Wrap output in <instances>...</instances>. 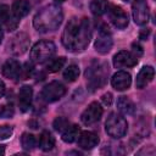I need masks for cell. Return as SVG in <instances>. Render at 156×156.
<instances>
[{"mask_svg":"<svg viewBox=\"0 0 156 156\" xmlns=\"http://www.w3.org/2000/svg\"><path fill=\"white\" fill-rule=\"evenodd\" d=\"M91 39V28L89 20L73 17L66 26L62 34L63 46L73 52L83 51L87 49Z\"/></svg>","mask_w":156,"mask_h":156,"instance_id":"1","label":"cell"},{"mask_svg":"<svg viewBox=\"0 0 156 156\" xmlns=\"http://www.w3.org/2000/svg\"><path fill=\"white\" fill-rule=\"evenodd\" d=\"M63 20L62 9L57 5H48L43 7L33 18V26L38 32L46 33L60 27Z\"/></svg>","mask_w":156,"mask_h":156,"instance_id":"2","label":"cell"},{"mask_svg":"<svg viewBox=\"0 0 156 156\" xmlns=\"http://www.w3.org/2000/svg\"><path fill=\"white\" fill-rule=\"evenodd\" d=\"M108 74V69L105 63L94 61L85 71V78L91 90L100 89L105 83Z\"/></svg>","mask_w":156,"mask_h":156,"instance_id":"3","label":"cell"},{"mask_svg":"<svg viewBox=\"0 0 156 156\" xmlns=\"http://www.w3.org/2000/svg\"><path fill=\"white\" fill-rule=\"evenodd\" d=\"M56 46L50 40H40L30 49V58L35 63H44L55 55Z\"/></svg>","mask_w":156,"mask_h":156,"instance_id":"4","label":"cell"},{"mask_svg":"<svg viewBox=\"0 0 156 156\" xmlns=\"http://www.w3.org/2000/svg\"><path fill=\"white\" fill-rule=\"evenodd\" d=\"M105 129L110 136L116 138V139L122 138L124 136L128 129L127 119L117 112H111L105 122Z\"/></svg>","mask_w":156,"mask_h":156,"instance_id":"5","label":"cell"},{"mask_svg":"<svg viewBox=\"0 0 156 156\" xmlns=\"http://www.w3.org/2000/svg\"><path fill=\"white\" fill-rule=\"evenodd\" d=\"M66 94V87L57 82V80H54V82H50L49 84H46L43 90H41V98L43 100H45L46 102H54V101H57L60 100L63 95Z\"/></svg>","mask_w":156,"mask_h":156,"instance_id":"6","label":"cell"},{"mask_svg":"<svg viewBox=\"0 0 156 156\" xmlns=\"http://www.w3.org/2000/svg\"><path fill=\"white\" fill-rule=\"evenodd\" d=\"M132 15L136 24L139 26L146 24L150 17V11L146 0H134L132 4Z\"/></svg>","mask_w":156,"mask_h":156,"instance_id":"7","label":"cell"},{"mask_svg":"<svg viewBox=\"0 0 156 156\" xmlns=\"http://www.w3.org/2000/svg\"><path fill=\"white\" fill-rule=\"evenodd\" d=\"M112 48V35L107 26H101L99 29V35L95 40V50L99 54H107Z\"/></svg>","mask_w":156,"mask_h":156,"instance_id":"8","label":"cell"},{"mask_svg":"<svg viewBox=\"0 0 156 156\" xmlns=\"http://www.w3.org/2000/svg\"><path fill=\"white\" fill-rule=\"evenodd\" d=\"M28 48H29V37L23 32L15 34L9 41V49L11 54L17 55V56L23 55L28 50Z\"/></svg>","mask_w":156,"mask_h":156,"instance_id":"9","label":"cell"},{"mask_svg":"<svg viewBox=\"0 0 156 156\" xmlns=\"http://www.w3.org/2000/svg\"><path fill=\"white\" fill-rule=\"evenodd\" d=\"M102 112L104 111H102V107H101L100 102L94 101V102H90L88 105V107L83 111V113L80 116V119L85 126H90V124L98 122L101 118Z\"/></svg>","mask_w":156,"mask_h":156,"instance_id":"10","label":"cell"},{"mask_svg":"<svg viewBox=\"0 0 156 156\" xmlns=\"http://www.w3.org/2000/svg\"><path fill=\"white\" fill-rule=\"evenodd\" d=\"M107 12H108V17H110L111 22H112L117 28L124 29V28L128 26L129 17H128L127 12H126L121 6L111 5V6H108Z\"/></svg>","mask_w":156,"mask_h":156,"instance_id":"11","label":"cell"},{"mask_svg":"<svg viewBox=\"0 0 156 156\" xmlns=\"http://www.w3.org/2000/svg\"><path fill=\"white\" fill-rule=\"evenodd\" d=\"M113 66L116 68H124V67H133L138 63V57L134 56L133 52L127 51V50H121L118 51L113 58H112Z\"/></svg>","mask_w":156,"mask_h":156,"instance_id":"12","label":"cell"},{"mask_svg":"<svg viewBox=\"0 0 156 156\" xmlns=\"http://www.w3.org/2000/svg\"><path fill=\"white\" fill-rule=\"evenodd\" d=\"M111 84L118 91L127 90L132 84V76H130V73H128L126 71H119L113 74L112 79H111Z\"/></svg>","mask_w":156,"mask_h":156,"instance_id":"13","label":"cell"},{"mask_svg":"<svg viewBox=\"0 0 156 156\" xmlns=\"http://www.w3.org/2000/svg\"><path fill=\"white\" fill-rule=\"evenodd\" d=\"M78 146L84 150H90L99 144V136L93 132H80L78 135Z\"/></svg>","mask_w":156,"mask_h":156,"instance_id":"14","label":"cell"},{"mask_svg":"<svg viewBox=\"0 0 156 156\" xmlns=\"http://www.w3.org/2000/svg\"><path fill=\"white\" fill-rule=\"evenodd\" d=\"M32 98H33V89L29 85H23L18 91V107L22 112H26L29 110L32 105Z\"/></svg>","mask_w":156,"mask_h":156,"instance_id":"15","label":"cell"},{"mask_svg":"<svg viewBox=\"0 0 156 156\" xmlns=\"http://www.w3.org/2000/svg\"><path fill=\"white\" fill-rule=\"evenodd\" d=\"M154 76H155V69L151 67V66H144L138 76H136V80H135V87L138 89H143L145 88L152 79H154Z\"/></svg>","mask_w":156,"mask_h":156,"instance_id":"16","label":"cell"},{"mask_svg":"<svg viewBox=\"0 0 156 156\" xmlns=\"http://www.w3.org/2000/svg\"><path fill=\"white\" fill-rule=\"evenodd\" d=\"M21 74V65L18 61L10 58L2 66V76L9 79H18Z\"/></svg>","mask_w":156,"mask_h":156,"instance_id":"17","label":"cell"},{"mask_svg":"<svg viewBox=\"0 0 156 156\" xmlns=\"http://www.w3.org/2000/svg\"><path fill=\"white\" fill-rule=\"evenodd\" d=\"M30 10V5L27 0H15L12 4V13L13 17L21 20L22 17L27 16Z\"/></svg>","mask_w":156,"mask_h":156,"instance_id":"18","label":"cell"},{"mask_svg":"<svg viewBox=\"0 0 156 156\" xmlns=\"http://www.w3.org/2000/svg\"><path fill=\"white\" fill-rule=\"evenodd\" d=\"M117 107L123 115H133L135 111V105L128 96H119L117 100Z\"/></svg>","mask_w":156,"mask_h":156,"instance_id":"19","label":"cell"},{"mask_svg":"<svg viewBox=\"0 0 156 156\" xmlns=\"http://www.w3.org/2000/svg\"><path fill=\"white\" fill-rule=\"evenodd\" d=\"M79 133H80V130L77 124H72V126L68 124L65 128V130L62 132V140L65 143H73L74 140H77Z\"/></svg>","mask_w":156,"mask_h":156,"instance_id":"20","label":"cell"},{"mask_svg":"<svg viewBox=\"0 0 156 156\" xmlns=\"http://www.w3.org/2000/svg\"><path fill=\"white\" fill-rule=\"evenodd\" d=\"M39 146L43 151H50L54 146H55V138L51 135L50 132L44 130L40 134V139H39Z\"/></svg>","mask_w":156,"mask_h":156,"instance_id":"21","label":"cell"},{"mask_svg":"<svg viewBox=\"0 0 156 156\" xmlns=\"http://www.w3.org/2000/svg\"><path fill=\"white\" fill-rule=\"evenodd\" d=\"M108 9V2L107 0H91L90 2V11L95 16H101L104 15Z\"/></svg>","mask_w":156,"mask_h":156,"instance_id":"22","label":"cell"},{"mask_svg":"<svg viewBox=\"0 0 156 156\" xmlns=\"http://www.w3.org/2000/svg\"><path fill=\"white\" fill-rule=\"evenodd\" d=\"M66 63V57L63 56H60V57H56V58H52V60H49V63L46 65V69L51 73L54 72H57L60 71L63 65Z\"/></svg>","mask_w":156,"mask_h":156,"instance_id":"23","label":"cell"},{"mask_svg":"<svg viewBox=\"0 0 156 156\" xmlns=\"http://www.w3.org/2000/svg\"><path fill=\"white\" fill-rule=\"evenodd\" d=\"M37 144V140H35V136L30 133H23L22 136H21V145L24 150H32L34 149Z\"/></svg>","mask_w":156,"mask_h":156,"instance_id":"24","label":"cell"},{"mask_svg":"<svg viewBox=\"0 0 156 156\" xmlns=\"http://www.w3.org/2000/svg\"><path fill=\"white\" fill-rule=\"evenodd\" d=\"M79 76V67L77 65H69L65 72H63V78L67 82H74Z\"/></svg>","mask_w":156,"mask_h":156,"instance_id":"25","label":"cell"},{"mask_svg":"<svg viewBox=\"0 0 156 156\" xmlns=\"http://www.w3.org/2000/svg\"><path fill=\"white\" fill-rule=\"evenodd\" d=\"M11 18V15H10V9L7 5H0V24L2 23H7Z\"/></svg>","mask_w":156,"mask_h":156,"instance_id":"26","label":"cell"},{"mask_svg":"<svg viewBox=\"0 0 156 156\" xmlns=\"http://www.w3.org/2000/svg\"><path fill=\"white\" fill-rule=\"evenodd\" d=\"M33 65L29 63V62H26L23 65V67H21V74H20V78L21 79H28L32 73H33Z\"/></svg>","mask_w":156,"mask_h":156,"instance_id":"27","label":"cell"},{"mask_svg":"<svg viewBox=\"0 0 156 156\" xmlns=\"http://www.w3.org/2000/svg\"><path fill=\"white\" fill-rule=\"evenodd\" d=\"M69 124V122L65 118V117H57L55 121H54V128L58 132H63L65 128Z\"/></svg>","mask_w":156,"mask_h":156,"instance_id":"28","label":"cell"},{"mask_svg":"<svg viewBox=\"0 0 156 156\" xmlns=\"http://www.w3.org/2000/svg\"><path fill=\"white\" fill-rule=\"evenodd\" d=\"M13 133V128L11 126H7V124H4V126H0V140H5V139H9Z\"/></svg>","mask_w":156,"mask_h":156,"instance_id":"29","label":"cell"},{"mask_svg":"<svg viewBox=\"0 0 156 156\" xmlns=\"http://www.w3.org/2000/svg\"><path fill=\"white\" fill-rule=\"evenodd\" d=\"M101 101H102L105 105L110 106V105L112 104V94H111V93H106V94H104V95L101 96Z\"/></svg>","mask_w":156,"mask_h":156,"instance_id":"30","label":"cell"},{"mask_svg":"<svg viewBox=\"0 0 156 156\" xmlns=\"http://www.w3.org/2000/svg\"><path fill=\"white\" fill-rule=\"evenodd\" d=\"M133 54H134V56H136V57H139V56L143 55V48H141L138 43H134V44H133Z\"/></svg>","mask_w":156,"mask_h":156,"instance_id":"31","label":"cell"},{"mask_svg":"<svg viewBox=\"0 0 156 156\" xmlns=\"http://www.w3.org/2000/svg\"><path fill=\"white\" fill-rule=\"evenodd\" d=\"M150 34V30L149 29H146V30H143L141 33H140V39H143V40H145L146 38H147V35Z\"/></svg>","mask_w":156,"mask_h":156,"instance_id":"32","label":"cell"},{"mask_svg":"<svg viewBox=\"0 0 156 156\" xmlns=\"http://www.w3.org/2000/svg\"><path fill=\"white\" fill-rule=\"evenodd\" d=\"M5 89H6V88H5V83L0 79V98L5 94Z\"/></svg>","mask_w":156,"mask_h":156,"instance_id":"33","label":"cell"},{"mask_svg":"<svg viewBox=\"0 0 156 156\" xmlns=\"http://www.w3.org/2000/svg\"><path fill=\"white\" fill-rule=\"evenodd\" d=\"M5 154V147L4 145H0V155H4Z\"/></svg>","mask_w":156,"mask_h":156,"instance_id":"34","label":"cell"},{"mask_svg":"<svg viewBox=\"0 0 156 156\" xmlns=\"http://www.w3.org/2000/svg\"><path fill=\"white\" fill-rule=\"evenodd\" d=\"M0 117H4V106H0Z\"/></svg>","mask_w":156,"mask_h":156,"instance_id":"35","label":"cell"},{"mask_svg":"<svg viewBox=\"0 0 156 156\" xmlns=\"http://www.w3.org/2000/svg\"><path fill=\"white\" fill-rule=\"evenodd\" d=\"M2 37H4V34H2V30H1V28H0V43H1V40H2Z\"/></svg>","mask_w":156,"mask_h":156,"instance_id":"36","label":"cell"},{"mask_svg":"<svg viewBox=\"0 0 156 156\" xmlns=\"http://www.w3.org/2000/svg\"><path fill=\"white\" fill-rule=\"evenodd\" d=\"M55 1H56V2H63L65 0H55Z\"/></svg>","mask_w":156,"mask_h":156,"instance_id":"37","label":"cell"}]
</instances>
